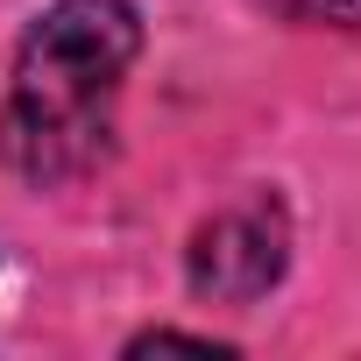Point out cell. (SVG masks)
Wrapping results in <instances>:
<instances>
[{
    "mask_svg": "<svg viewBox=\"0 0 361 361\" xmlns=\"http://www.w3.org/2000/svg\"><path fill=\"white\" fill-rule=\"evenodd\" d=\"M142 50L128 0H57L36 15L15 57V92L0 114V156L22 185L50 192L106 156L121 78Z\"/></svg>",
    "mask_w": 361,
    "mask_h": 361,
    "instance_id": "obj_1",
    "label": "cell"
},
{
    "mask_svg": "<svg viewBox=\"0 0 361 361\" xmlns=\"http://www.w3.org/2000/svg\"><path fill=\"white\" fill-rule=\"evenodd\" d=\"M283 262H290V227L276 199H241L192 234V290L213 305H255L262 290H276Z\"/></svg>",
    "mask_w": 361,
    "mask_h": 361,
    "instance_id": "obj_2",
    "label": "cell"
},
{
    "mask_svg": "<svg viewBox=\"0 0 361 361\" xmlns=\"http://www.w3.org/2000/svg\"><path fill=\"white\" fill-rule=\"evenodd\" d=\"M290 22H361V0H262Z\"/></svg>",
    "mask_w": 361,
    "mask_h": 361,
    "instance_id": "obj_3",
    "label": "cell"
}]
</instances>
